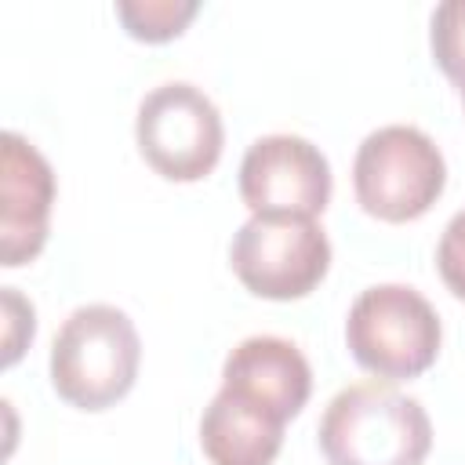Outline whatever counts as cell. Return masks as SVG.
Masks as SVG:
<instances>
[{"label":"cell","instance_id":"1","mask_svg":"<svg viewBox=\"0 0 465 465\" xmlns=\"http://www.w3.org/2000/svg\"><path fill=\"white\" fill-rule=\"evenodd\" d=\"M327 465H421L432 447L425 407L389 381L341 389L320 418Z\"/></svg>","mask_w":465,"mask_h":465},{"label":"cell","instance_id":"2","mask_svg":"<svg viewBox=\"0 0 465 465\" xmlns=\"http://www.w3.org/2000/svg\"><path fill=\"white\" fill-rule=\"evenodd\" d=\"M142 341L131 316L94 302L65 316L51 341V385L76 411H105L138 378Z\"/></svg>","mask_w":465,"mask_h":465},{"label":"cell","instance_id":"3","mask_svg":"<svg viewBox=\"0 0 465 465\" xmlns=\"http://www.w3.org/2000/svg\"><path fill=\"white\" fill-rule=\"evenodd\" d=\"M440 341L443 327L436 309L407 283H374L360 291L345 320L352 360L385 381L425 374L440 356Z\"/></svg>","mask_w":465,"mask_h":465},{"label":"cell","instance_id":"4","mask_svg":"<svg viewBox=\"0 0 465 465\" xmlns=\"http://www.w3.org/2000/svg\"><path fill=\"white\" fill-rule=\"evenodd\" d=\"M447 185V160L440 145L411 124H389L371 131L352 160L356 203L381 222L421 218Z\"/></svg>","mask_w":465,"mask_h":465},{"label":"cell","instance_id":"5","mask_svg":"<svg viewBox=\"0 0 465 465\" xmlns=\"http://www.w3.org/2000/svg\"><path fill=\"white\" fill-rule=\"evenodd\" d=\"M134 138L145 163L167 182L207 178L225 145L218 105L185 80H167L142 98Z\"/></svg>","mask_w":465,"mask_h":465},{"label":"cell","instance_id":"6","mask_svg":"<svg viewBox=\"0 0 465 465\" xmlns=\"http://www.w3.org/2000/svg\"><path fill=\"white\" fill-rule=\"evenodd\" d=\"M240 283L269 302L305 298L331 269V240L316 218H258L251 214L229 247Z\"/></svg>","mask_w":465,"mask_h":465},{"label":"cell","instance_id":"7","mask_svg":"<svg viewBox=\"0 0 465 465\" xmlns=\"http://www.w3.org/2000/svg\"><path fill=\"white\" fill-rule=\"evenodd\" d=\"M331 189L327 156L302 134H265L240 160V200L258 218H320Z\"/></svg>","mask_w":465,"mask_h":465},{"label":"cell","instance_id":"8","mask_svg":"<svg viewBox=\"0 0 465 465\" xmlns=\"http://www.w3.org/2000/svg\"><path fill=\"white\" fill-rule=\"evenodd\" d=\"M54 171L18 131L0 134V265L18 269L47 243Z\"/></svg>","mask_w":465,"mask_h":465},{"label":"cell","instance_id":"9","mask_svg":"<svg viewBox=\"0 0 465 465\" xmlns=\"http://www.w3.org/2000/svg\"><path fill=\"white\" fill-rule=\"evenodd\" d=\"M222 389L287 425L312 392V371L302 349L276 334L243 338L222 363Z\"/></svg>","mask_w":465,"mask_h":465},{"label":"cell","instance_id":"10","mask_svg":"<svg viewBox=\"0 0 465 465\" xmlns=\"http://www.w3.org/2000/svg\"><path fill=\"white\" fill-rule=\"evenodd\" d=\"M200 447L211 465H272L283 447V425L218 389L200 418Z\"/></svg>","mask_w":465,"mask_h":465},{"label":"cell","instance_id":"11","mask_svg":"<svg viewBox=\"0 0 465 465\" xmlns=\"http://www.w3.org/2000/svg\"><path fill=\"white\" fill-rule=\"evenodd\" d=\"M200 4L196 0H120L116 18L134 40L145 44H163L185 33V25L196 18Z\"/></svg>","mask_w":465,"mask_h":465},{"label":"cell","instance_id":"12","mask_svg":"<svg viewBox=\"0 0 465 465\" xmlns=\"http://www.w3.org/2000/svg\"><path fill=\"white\" fill-rule=\"evenodd\" d=\"M432 58L454 84L465 73V0H447L432 11Z\"/></svg>","mask_w":465,"mask_h":465},{"label":"cell","instance_id":"13","mask_svg":"<svg viewBox=\"0 0 465 465\" xmlns=\"http://www.w3.org/2000/svg\"><path fill=\"white\" fill-rule=\"evenodd\" d=\"M436 269L454 298L465 302V207L447 222L440 243H436Z\"/></svg>","mask_w":465,"mask_h":465},{"label":"cell","instance_id":"14","mask_svg":"<svg viewBox=\"0 0 465 465\" xmlns=\"http://www.w3.org/2000/svg\"><path fill=\"white\" fill-rule=\"evenodd\" d=\"M4 363L11 367L22 349L33 341V331H36V312L33 305L15 291V287H4Z\"/></svg>","mask_w":465,"mask_h":465},{"label":"cell","instance_id":"15","mask_svg":"<svg viewBox=\"0 0 465 465\" xmlns=\"http://www.w3.org/2000/svg\"><path fill=\"white\" fill-rule=\"evenodd\" d=\"M454 87H458V94H461V105H465V73L454 80Z\"/></svg>","mask_w":465,"mask_h":465}]
</instances>
